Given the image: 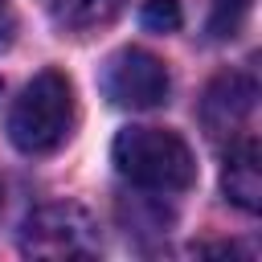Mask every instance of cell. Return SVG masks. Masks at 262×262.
<instances>
[{
	"label": "cell",
	"mask_w": 262,
	"mask_h": 262,
	"mask_svg": "<svg viewBox=\"0 0 262 262\" xmlns=\"http://www.w3.org/2000/svg\"><path fill=\"white\" fill-rule=\"evenodd\" d=\"M102 90L111 102L119 106H131V111H151L168 98L172 90V78H168V66L147 53V49H119L106 70H102Z\"/></svg>",
	"instance_id": "cell-4"
},
{
	"label": "cell",
	"mask_w": 262,
	"mask_h": 262,
	"mask_svg": "<svg viewBox=\"0 0 262 262\" xmlns=\"http://www.w3.org/2000/svg\"><path fill=\"white\" fill-rule=\"evenodd\" d=\"M221 188L237 209L246 213L262 209V151L254 135H242L229 143L225 164H221Z\"/></svg>",
	"instance_id": "cell-5"
},
{
	"label": "cell",
	"mask_w": 262,
	"mask_h": 262,
	"mask_svg": "<svg viewBox=\"0 0 262 262\" xmlns=\"http://www.w3.org/2000/svg\"><path fill=\"white\" fill-rule=\"evenodd\" d=\"M20 250L29 258H94L98 254V229L86 209L70 201L41 205L29 213L20 229Z\"/></svg>",
	"instance_id": "cell-3"
},
{
	"label": "cell",
	"mask_w": 262,
	"mask_h": 262,
	"mask_svg": "<svg viewBox=\"0 0 262 262\" xmlns=\"http://www.w3.org/2000/svg\"><path fill=\"white\" fill-rule=\"evenodd\" d=\"M139 20H143V29H151V33H176V29H180V4H176V0H143Z\"/></svg>",
	"instance_id": "cell-9"
},
{
	"label": "cell",
	"mask_w": 262,
	"mask_h": 262,
	"mask_svg": "<svg viewBox=\"0 0 262 262\" xmlns=\"http://www.w3.org/2000/svg\"><path fill=\"white\" fill-rule=\"evenodd\" d=\"M250 4H254V0H213V12H209V37H217V41L233 37V33L246 25Z\"/></svg>",
	"instance_id": "cell-8"
},
{
	"label": "cell",
	"mask_w": 262,
	"mask_h": 262,
	"mask_svg": "<svg viewBox=\"0 0 262 262\" xmlns=\"http://www.w3.org/2000/svg\"><path fill=\"white\" fill-rule=\"evenodd\" d=\"M70 127H74V86L61 70H41L12 102L8 135L20 151L45 156L66 143Z\"/></svg>",
	"instance_id": "cell-2"
},
{
	"label": "cell",
	"mask_w": 262,
	"mask_h": 262,
	"mask_svg": "<svg viewBox=\"0 0 262 262\" xmlns=\"http://www.w3.org/2000/svg\"><path fill=\"white\" fill-rule=\"evenodd\" d=\"M254 98H258V86L250 74H237V70L221 74L201 98V119L209 123V131H229V127L250 119Z\"/></svg>",
	"instance_id": "cell-6"
},
{
	"label": "cell",
	"mask_w": 262,
	"mask_h": 262,
	"mask_svg": "<svg viewBox=\"0 0 262 262\" xmlns=\"http://www.w3.org/2000/svg\"><path fill=\"white\" fill-rule=\"evenodd\" d=\"M0 94H4V82H0Z\"/></svg>",
	"instance_id": "cell-11"
},
{
	"label": "cell",
	"mask_w": 262,
	"mask_h": 262,
	"mask_svg": "<svg viewBox=\"0 0 262 262\" xmlns=\"http://www.w3.org/2000/svg\"><path fill=\"white\" fill-rule=\"evenodd\" d=\"M127 0H49L57 25L66 29H98L106 20H115L123 12Z\"/></svg>",
	"instance_id": "cell-7"
},
{
	"label": "cell",
	"mask_w": 262,
	"mask_h": 262,
	"mask_svg": "<svg viewBox=\"0 0 262 262\" xmlns=\"http://www.w3.org/2000/svg\"><path fill=\"white\" fill-rule=\"evenodd\" d=\"M16 33V12H12V0H0V49L12 41Z\"/></svg>",
	"instance_id": "cell-10"
},
{
	"label": "cell",
	"mask_w": 262,
	"mask_h": 262,
	"mask_svg": "<svg viewBox=\"0 0 262 262\" xmlns=\"http://www.w3.org/2000/svg\"><path fill=\"white\" fill-rule=\"evenodd\" d=\"M111 160L119 176L143 192H184L196 180L188 143L164 127H123L111 143Z\"/></svg>",
	"instance_id": "cell-1"
}]
</instances>
